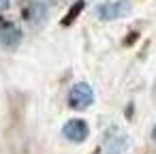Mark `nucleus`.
Segmentation results:
<instances>
[{"instance_id":"f257e3e1","label":"nucleus","mask_w":156,"mask_h":154,"mask_svg":"<svg viewBox=\"0 0 156 154\" xmlns=\"http://www.w3.org/2000/svg\"><path fill=\"white\" fill-rule=\"evenodd\" d=\"M94 103V90L90 84L79 81L69 90V105L73 109H88Z\"/></svg>"},{"instance_id":"f03ea898","label":"nucleus","mask_w":156,"mask_h":154,"mask_svg":"<svg viewBox=\"0 0 156 154\" xmlns=\"http://www.w3.org/2000/svg\"><path fill=\"white\" fill-rule=\"evenodd\" d=\"M130 11H133V5L128 0H111V2H105L98 7V17L103 22H113V20L128 15Z\"/></svg>"},{"instance_id":"7ed1b4c3","label":"nucleus","mask_w":156,"mask_h":154,"mask_svg":"<svg viewBox=\"0 0 156 154\" xmlns=\"http://www.w3.org/2000/svg\"><path fill=\"white\" fill-rule=\"evenodd\" d=\"M62 135H64L69 141H73V143H83V141L88 139V135H90L88 122L81 120V118H73V120H69V122L62 126Z\"/></svg>"},{"instance_id":"20e7f679","label":"nucleus","mask_w":156,"mask_h":154,"mask_svg":"<svg viewBox=\"0 0 156 154\" xmlns=\"http://www.w3.org/2000/svg\"><path fill=\"white\" fill-rule=\"evenodd\" d=\"M20 41H22V32L15 24H11V22L0 24V43L5 47H17Z\"/></svg>"},{"instance_id":"39448f33","label":"nucleus","mask_w":156,"mask_h":154,"mask_svg":"<svg viewBox=\"0 0 156 154\" xmlns=\"http://www.w3.org/2000/svg\"><path fill=\"white\" fill-rule=\"evenodd\" d=\"M124 150H126V137L120 133H111L105 139L101 154H124Z\"/></svg>"},{"instance_id":"423d86ee","label":"nucleus","mask_w":156,"mask_h":154,"mask_svg":"<svg viewBox=\"0 0 156 154\" xmlns=\"http://www.w3.org/2000/svg\"><path fill=\"white\" fill-rule=\"evenodd\" d=\"M45 17H47V5H45V2H34V5L28 9V20H30L32 26L43 24Z\"/></svg>"},{"instance_id":"0eeeda50","label":"nucleus","mask_w":156,"mask_h":154,"mask_svg":"<svg viewBox=\"0 0 156 154\" xmlns=\"http://www.w3.org/2000/svg\"><path fill=\"white\" fill-rule=\"evenodd\" d=\"M81 9H83V0H79V2H77L75 7H71V11L66 13V20H64V26H69L71 22H75V20H77V15L81 13Z\"/></svg>"}]
</instances>
